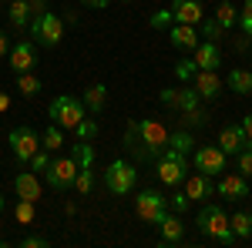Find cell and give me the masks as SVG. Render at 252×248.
<instances>
[{
	"label": "cell",
	"instance_id": "1",
	"mask_svg": "<svg viewBox=\"0 0 252 248\" xmlns=\"http://www.w3.org/2000/svg\"><path fill=\"white\" fill-rule=\"evenodd\" d=\"M195 225H198V231H202L205 238H215L219 245H235V242H239V238L232 235L229 215H225V208H222V205H205V208L198 211Z\"/></svg>",
	"mask_w": 252,
	"mask_h": 248
},
{
	"label": "cell",
	"instance_id": "2",
	"mask_svg": "<svg viewBox=\"0 0 252 248\" xmlns=\"http://www.w3.org/2000/svg\"><path fill=\"white\" fill-rule=\"evenodd\" d=\"M27 34L34 44H44V47H58L64 40V20L54 14V10H44V14H34L31 24H27Z\"/></svg>",
	"mask_w": 252,
	"mask_h": 248
},
{
	"label": "cell",
	"instance_id": "3",
	"mask_svg": "<svg viewBox=\"0 0 252 248\" xmlns=\"http://www.w3.org/2000/svg\"><path fill=\"white\" fill-rule=\"evenodd\" d=\"M138 158L145 161V158H158V154L168 148V128L165 124H158V121H138Z\"/></svg>",
	"mask_w": 252,
	"mask_h": 248
},
{
	"label": "cell",
	"instance_id": "4",
	"mask_svg": "<svg viewBox=\"0 0 252 248\" xmlns=\"http://www.w3.org/2000/svg\"><path fill=\"white\" fill-rule=\"evenodd\" d=\"M155 174H158V181H161V185H168V188H178V185L185 181V174H189L185 154H178L175 148H165V151L158 154Z\"/></svg>",
	"mask_w": 252,
	"mask_h": 248
},
{
	"label": "cell",
	"instance_id": "5",
	"mask_svg": "<svg viewBox=\"0 0 252 248\" xmlns=\"http://www.w3.org/2000/svg\"><path fill=\"white\" fill-rule=\"evenodd\" d=\"M47 114L54 117V124H58V128L74 131V128H78V121L84 117V104H81L74 94H61V97H54V101H51Z\"/></svg>",
	"mask_w": 252,
	"mask_h": 248
},
{
	"label": "cell",
	"instance_id": "6",
	"mask_svg": "<svg viewBox=\"0 0 252 248\" xmlns=\"http://www.w3.org/2000/svg\"><path fill=\"white\" fill-rule=\"evenodd\" d=\"M135 178H138V171H135V165L131 161H111L108 165V171H104V188L111 191V194H131L135 191Z\"/></svg>",
	"mask_w": 252,
	"mask_h": 248
},
{
	"label": "cell",
	"instance_id": "7",
	"mask_svg": "<svg viewBox=\"0 0 252 248\" xmlns=\"http://www.w3.org/2000/svg\"><path fill=\"white\" fill-rule=\"evenodd\" d=\"M165 211H168V198H165L161 191H155V188L141 191V194L135 198V215L145 221V225H158Z\"/></svg>",
	"mask_w": 252,
	"mask_h": 248
},
{
	"label": "cell",
	"instance_id": "8",
	"mask_svg": "<svg viewBox=\"0 0 252 248\" xmlns=\"http://www.w3.org/2000/svg\"><path fill=\"white\" fill-rule=\"evenodd\" d=\"M44 174H47V185L64 194V191L74 188V178H78V161H74V158H54V161L47 165V171H44Z\"/></svg>",
	"mask_w": 252,
	"mask_h": 248
},
{
	"label": "cell",
	"instance_id": "9",
	"mask_svg": "<svg viewBox=\"0 0 252 248\" xmlns=\"http://www.w3.org/2000/svg\"><path fill=\"white\" fill-rule=\"evenodd\" d=\"M7 141H10V151H14V158H17L20 165H27L40 151V134L34 128H14Z\"/></svg>",
	"mask_w": 252,
	"mask_h": 248
},
{
	"label": "cell",
	"instance_id": "10",
	"mask_svg": "<svg viewBox=\"0 0 252 248\" xmlns=\"http://www.w3.org/2000/svg\"><path fill=\"white\" fill-rule=\"evenodd\" d=\"M10 67H14V74H24V71H34L37 67V47H34V40H17V44H10Z\"/></svg>",
	"mask_w": 252,
	"mask_h": 248
},
{
	"label": "cell",
	"instance_id": "11",
	"mask_svg": "<svg viewBox=\"0 0 252 248\" xmlns=\"http://www.w3.org/2000/svg\"><path fill=\"white\" fill-rule=\"evenodd\" d=\"M225 161H229V154L222 151V148H215V144H209V148H195V168H198L202 174L225 171Z\"/></svg>",
	"mask_w": 252,
	"mask_h": 248
},
{
	"label": "cell",
	"instance_id": "12",
	"mask_svg": "<svg viewBox=\"0 0 252 248\" xmlns=\"http://www.w3.org/2000/svg\"><path fill=\"white\" fill-rule=\"evenodd\" d=\"M185 194H189V201H205V198H215V181L212 174H185Z\"/></svg>",
	"mask_w": 252,
	"mask_h": 248
},
{
	"label": "cell",
	"instance_id": "13",
	"mask_svg": "<svg viewBox=\"0 0 252 248\" xmlns=\"http://www.w3.org/2000/svg\"><path fill=\"white\" fill-rule=\"evenodd\" d=\"M215 194L225 198V201H242L249 194V185H246V174H222L219 185H215Z\"/></svg>",
	"mask_w": 252,
	"mask_h": 248
},
{
	"label": "cell",
	"instance_id": "14",
	"mask_svg": "<svg viewBox=\"0 0 252 248\" xmlns=\"http://www.w3.org/2000/svg\"><path fill=\"white\" fill-rule=\"evenodd\" d=\"M202 0H172V24H202Z\"/></svg>",
	"mask_w": 252,
	"mask_h": 248
},
{
	"label": "cell",
	"instance_id": "15",
	"mask_svg": "<svg viewBox=\"0 0 252 248\" xmlns=\"http://www.w3.org/2000/svg\"><path fill=\"white\" fill-rule=\"evenodd\" d=\"M195 54V64H198V71H219V64H222V54H219V44L215 40H198V47L192 51Z\"/></svg>",
	"mask_w": 252,
	"mask_h": 248
},
{
	"label": "cell",
	"instance_id": "16",
	"mask_svg": "<svg viewBox=\"0 0 252 248\" xmlns=\"http://www.w3.org/2000/svg\"><path fill=\"white\" fill-rule=\"evenodd\" d=\"M219 148L225 154H239L242 148H249V141H246V131H242V124H225L222 131H219Z\"/></svg>",
	"mask_w": 252,
	"mask_h": 248
},
{
	"label": "cell",
	"instance_id": "17",
	"mask_svg": "<svg viewBox=\"0 0 252 248\" xmlns=\"http://www.w3.org/2000/svg\"><path fill=\"white\" fill-rule=\"evenodd\" d=\"M158 228H161V245H182V238H185V221H182L178 215L165 211L161 221H158Z\"/></svg>",
	"mask_w": 252,
	"mask_h": 248
},
{
	"label": "cell",
	"instance_id": "18",
	"mask_svg": "<svg viewBox=\"0 0 252 248\" xmlns=\"http://www.w3.org/2000/svg\"><path fill=\"white\" fill-rule=\"evenodd\" d=\"M168 40L178 51H195L198 47V30H195L192 24H172L168 27Z\"/></svg>",
	"mask_w": 252,
	"mask_h": 248
},
{
	"label": "cell",
	"instance_id": "19",
	"mask_svg": "<svg viewBox=\"0 0 252 248\" xmlns=\"http://www.w3.org/2000/svg\"><path fill=\"white\" fill-rule=\"evenodd\" d=\"M192 87L198 91V97H219V91H222V77H219V71H195L192 77Z\"/></svg>",
	"mask_w": 252,
	"mask_h": 248
},
{
	"label": "cell",
	"instance_id": "20",
	"mask_svg": "<svg viewBox=\"0 0 252 248\" xmlns=\"http://www.w3.org/2000/svg\"><path fill=\"white\" fill-rule=\"evenodd\" d=\"M14 191H17V198L24 201H37L40 198V181L34 178V171H20L14 178Z\"/></svg>",
	"mask_w": 252,
	"mask_h": 248
},
{
	"label": "cell",
	"instance_id": "21",
	"mask_svg": "<svg viewBox=\"0 0 252 248\" xmlns=\"http://www.w3.org/2000/svg\"><path fill=\"white\" fill-rule=\"evenodd\" d=\"M81 104H84V111L101 114V111H104V104H108V87H104V84H91V87L81 94Z\"/></svg>",
	"mask_w": 252,
	"mask_h": 248
},
{
	"label": "cell",
	"instance_id": "22",
	"mask_svg": "<svg viewBox=\"0 0 252 248\" xmlns=\"http://www.w3.org/2000/svg\"><path fill=\"white\" fill-rule=\"evenodd\" d=\"M7 17H10V27L14 30H27V24H31V7H27V0H10V10H7Z\"/></svg>",
	"mask_w": 252,
	"mask_h": 248
},
{
	"label": "cell",
	"instance_id": "23",
	"mask_svg": "<svg viewBox=\"0 0 252 248\" xmlns=\"http://www.w3.org/2000/svg\"><path fill=\"white\" fill-rule=\"evenodd\" d=\"M215 24H219L222 30H232L235 24H239V7L229 3V0H222V3L215 7Z\"/></svg>",
	"mask_w": 252,
	"mask_h": 248
},
{
	"label": "cell",
	"instance_id": "24",
	"mask_svg": "<svg viewBox=\"0 0 252 248\" xmlns=\"http://www.w3.org/2000/svg\"><path fill=\"white\" fill-rule=\"evenodd\" d=\"M225 84L232 87L235 94H249V91H252V74H249V67H235Z\"/></svg>",
	"mask_w": 252,
	"mask_h": 248
},
{
	"label": "cell",
	"instance_id": "25",
	"mask_svg": "<svg viewBox=\"0 0 252 248\" xmlns=\"http://www.w3.org/2000/svg\"><path fill=\"white\" fill-rule=\"evenodd\" d=\"M229 225H232V235L242 242V238L252 235V215L249 211H235V215H229Z\"/></svg>",
	"mask_w": 252,
	"mask_h": 248
},
{
	"label": "cell",
	"instance_id": "26",
	"mask_svg": "<svg viewBox=\"0 0 252 248\" xmlns=\"http://www.w3.org/2000/svg\"><path fill=\"white\" fill-rule=\"evenodd\" d=\"M168 148H175L178 154H189V151H195V138L189 134V128H185V131H175V134H168Z\"/></svg>",
	"mask_w": 252,
	"mask_h": 248
},
{
	"label": "cell",
	"instance_id": "27",
	"mask_svg": "<svg viewBox=\"0 0 252 248\" xmlns=\"http://www.w3.org/2000/svg\"><path fill=\"white\" fill-rule=\"evenodd\" d=\"M198 91L195 87H178V97H175V111H192V108H198Z\"/></svg>",
	"mask_w": 252,
	"mask_h": 248
},
{
	"label": "cell",
	"instance_id": "28",
	"mask_svg": "<svg viewBox=\"0 0 252 248\" xmlns=\"http://www.w3.org/2000/svg\"><path fill=\"white\" fill-rule=\"evenodd\" d=\"M40 148H47V151H61V148H64V128L51 124V128L44 131V138H40Z\"/></svg>",
	"mask_w": 252,
	"mask_h": 248
},
{
	"label": "cell",
	"instance_id": "29",
	"mask_svg": "<svg viewBox=\"0 0 252 248\" xmlns=\"http://www.w3.org/2000/svg\"><path fill=\"white\" fill-rule=\"evenodd\" d=\"M17 91L24 97H37L40 94V81L31 74V71H24V74H17Z\"/></svg>",
	"mask_w": 252,
	"mask_h": 248
},
{
	"label": "cell",
	"instance_id": "30",
	"mask_svg": "<svg viewBox=\"0 0 252 248\" xmlns=\"http://www.w3.org/2000/svg\"><path fill=\"white\" fill-rule=\"evenodd\" d=\"M71 158L78 161V168H91V165H94V148H91V141H78Z\"/></svg>",
	"mask_w": 252,
	"mask_h": 248
},
{
	"label": "cell",
	"instance_id": "31",
	"mask_svg": "<svg viewBox=\"0 0 252 248\" xmlns=\"http://www.w3.org/2000/svg\"><path fill=\"white\" fill-rule=\"evenodd\" d=\"M74 134H78V141H94V138H97V121H91V117H81L78 128H74Z\"/></svg>",
	"mask_w": 252,
	"mask_h": 248
},
{
	"label": "cell",
	"instance_id": "32",
	"mask_svg": "<svg viewBox=\"0 0 252 248\" xmlns=\"http://www.w3.org/2000/svg\"><path fill=\"white\" fill-rule=\"evenodd\" d=\"M182 121H185V128H202V124H209V114H205L202 104H198L192 111H182Z\"/></svg>",
	"mask_w": 252,
	"mask_h": 248
},
{
	"label": "cell",
	"instance_id": "33",
	"mask_svg": "<svg viewBox=\"0 0 252 248\" xmlns=\"http://www.w3.org/2000/svg\"><path fill=\"white\" fill-rule=\"evenodd\" d=\"M195 71H198V64H195V60H178V64H175V77H178V81H182V84H189V81H192L195 77Z\"/></svg>",
	"mask_w": 252,
	"mask_h": 248
},
{
	"label": "cell",
	"instance_id": "34",
	"mask_svg": "<svg viewBox=\"0 0 252 248\" xmlns=\"http://www.w3.org/2000/svg\"><path fill=\"white\" fill-rule=\"evenodd\" d=\"M74 188H78L81 194H91V188H94V174H91V168H78Z\"/></svg>",
	"mask_w": 252,
	"mask_h": 248
},
{
	"label": "cell",
	"instance_id": "35",
	"mask_svg": "<svg viewBox=\"0 0 252 248\" xmlns=\"http://www.w3.org/2000/svg\"><path fill=\"white\" fill-rule=\"evenodd\" d=\"M202 34H205V40H215V44H219V37H222L225 30L215 24V17H202Z\"/></svg>",
	"mask_w": 252,
	"mask_h": 248
},
{
	"label": "cell",
	"instance_id": "36",
	"mask_svg": "<svg viewBox=\"0 0 252 248\" xmlns=\"http://www.w3.org/2000/svg\"><path fill=\"white\" fill-rule=\"evenodd\" d=\"M235 165H239V174L252 178V148H242V151L235 154Z\"/></svg>",
	"mask_w": 252,
	"mask_h": 248
},
{
	"label": "cell",
	"instance_id": "37",
	"mask_svg": "<svg viewBox=\"0 0 252 248\" xmlns=\"http://www.w3.org/2000/svg\"><path fill=\"white\" fill-rule=\"evenodd\" d=\"M14 215H17L20 225H31V221H34V201H24V198H20V205H17Z\"/></svg>",
	"mask_w": 252,
	"mask_h": 248
},
{
	"label": "cell",
	"instance_id": "38",
	"mask_svg": "<svg viewBox=\"0 0 252 248\" xmlns=\"http://www.w3.org/2000/svg\"><path fill=\"white\" fill-rule=\"evenodd\" d=\"M239 24H242V34H246V37H252V0H246V3H242Z\"/></svg>",
	"mask_w": 252,
	"mask_h": 248
},
{
	"label": "cell",
	"instance_id": "39",
	"mask_svg": "<svg viewBox=\"0 0 252 248\" xmlns=\"http://www.w3.org/2000/svg\"><path fill=\"white\" fill-rule=\"evenodd\" d=\"M27 165H31L34 171H47V165H51V151H47V148H40V151L34 154V158H31Z\"/></svg>",
	"mask_w": 252,
	"mask_h": 248
},
{
	"label": "cell",
	"instance_id": "40",
	"mask_svg": "<svg viewBox=\"0 0 252 248\" xmlns=\"http://www.w3.org/2000/svg\"><path fill=\"white\" fill-rule=\"evenodd\" d=\"M155 30H168L172 27V10H158V14H152V20H148Z\"/></svg>",
	"mask_w": 252,
	"mask_h": 248
},
{
	"label": "cell",
	"instance_id": "41",
	"mask_svg": "<svg viewBox=\"0 0 252 248\" xmlns=\"http://www.w3.org/2000/svg\"><path fill=\"white\" fill-rule=\"evenodd\" d=\"M20 248H47V238L44 235H24L20 238Z\"/></svg>",
	"mask_w": 252,
	"mask_h": 248
},
{
	"label": "cell",
	"instance_id": "42",
	"mask_svg": "<svg viewBox=\"0 0 252 248\" xmlns=\"http://www.w3.org/2000/svg\"><path fill=\"white\" fill-rule=\"evenodd\" d=\"M168 208H175V211H185V208H189V194H185V191H175L172 198H168Z\"/></svg>",
	"mask_w": 252,
	"mask_h": 248
},
{
	"label": "cell",
	"instance_id": "43",
	"mask_svg": "<svg viewBox=\"0 0 252 248\" xmlns=\"http://www.w3.org/2000/svg\"><path fill=\"white\" fill-rule=\"evenodd\" d=\"M175 97H178V87H161V104L165 108H175Z\"/></svg>",
	"mask_w": 252,
	"mask_h": 248
},
{
	"label": "cell",
	"instance_id": "44",
	"mask_svg": "<svg viewBox=\"0 0 252 248\" xmlns=\"http://www.w3.org/2000/svg\"><path fill=\"white\" fill-rule=\"evenodd\" d=\"M27 7H31V14H44L47 10V0H27Z\"/></svg>",
	"mask_w": 252,
	"mask_h": 248
},
{
	"label": "cell",
	"instance_id": "45",
	"mask_svg": "<svg viewBox=\"0 0 252 248\" xmlns=\"http://www.w3.org/2000/svg\"><path fill=\"white\" fill-rule=\"evenodd\" d=\"M242 131H246V141H249V148H252V114L242 117Z\"/></svg>",
	"mask_w": 252,
	"mask_h": 248
},
{
	"label": "cell",
	"instance_id": "46",
	"mask_svg": "<svg viewBox=\"0 0 252 248\" xmlns=\"http://www.w3.org/2000/svg\"><path fill=\"white\" fill-rule=\"evenodd\" d=\"M3 54H10V37L0 30V57H3Z\"/></svg>",
	"mask_w": 252,
	"mask_h": 248
},
{
	"label": "cell",
	"instance_id": "47",
	"mask_svg": "<svg viewBox=\"0 0 252 248\" xmlns=\"http://www.w3.org/2000/svg\"><path fill=\"white\" fill-rule=\"evenodd\" d=\"M81 3H84V7H94V10H104L111 0H81Z\"/></svg>",
	"mask_w": 252,
	"mask_h": 248
},
{
	"label": "cell",
	"instance_id": "48",
	"mask_svg": "<svg viewBox=\"0 0 252 248\" xmlns=\"http://www.w3.org/2000/svg\"><path fill=\"white\" fill-rule=\"evenodd\" d=\"M249 44H252V37H239L235 40V51H249Z\"/></svg>",
	"mask_w": 252,
	"mask_h": 248
},
{
	"label": "cell",
	"instance_id": "49",
	"mask_svg": "<svg viewBox=\"0 0 252 248\" xmlns=\"http://www.w3.org/2000/svg\"><path fill=\"white\" fill-rule=\"evenodd\" d=\"M61 20H64V24H74V20H78V14H74V10H64V17H61Z\"/></svg>",
	"mask_w": 252,
	"mask_h": 248
},
{
	"label": "cell",
	"instance_id": "50",
	"mask_svg": "<svg viewBox=\"0 0 252 248\" xmlns=\"http://www.w3.org/2000/svg\"><path fill=\"white\" fill-rule=\"evenodd\" d=\"M7 108H10V97H7V94H0V114H3Z\"/></svg>",
	"mask_w": 252,
	"mask_h": 248
},
{
	"label": "cell",
	"instance_id": "51",
	"mask_svg": "<svg viewBox=\"0 0 252 248\" xmlns=\"http://www.w3.org/2000/svg\"><path fill=\"white\" fill-rule=\"evenodd\" d=\"M0 215H3V198H0Z\"/></svg>",
	"mask_w": 252,
	"mask_h": 248
},
{
	"label": "cell",
	"instance_id": "52",
	"mask_svg": "<svg viewBox=\"0 0 252 248\" xmlns=\"http://www.w3.org/2000/svg\"><path fill=\"white\" fill-rule=\"evenodd\" d=\"M121 3H131V0H121Z\"/></svg>",
	"mask_w": 252,
	"mask_h": 248
},
{
	"label": "cell",
	"instance_id": "53",
	"mask_svg": "<svg viewBox=\"0 0 252 248\" xmlns=\"http://www.w3.org/2000/svg\"><path fill=\"white\" fill-rule=\"evenodd\" d=\"M249 74H252V67H249Z\"/></svg>",
	"mask_w": 252,
	"mask_h": 248
},
{
	"label": "cell",
	"instance_id": "54",
	"mask_svg": "<svg viewBox=\"0 0 252 248\" xmlns=\"http://www.w3.org/2000/svg\"><path fill=\"white\" fill-rule=\"evenodd\" d=\"M249 97H252V91H249Z\"/></svg>",
	"mask_w": 252,
	"mask_h": 248
}]
</instances>
